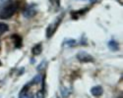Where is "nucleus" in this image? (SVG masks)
<instances>
[{
	"label": "nucleus",
	"mask_w": 123,
	"mask_h": 98,
	"mask_svg": "<svg viewBox=\"0 0 123 98\" xmlns=\"http://www.w3.org/2000/svg\"><path fill=\"white\" fill-rule=\"evenodd\" d=\"M91 93L94 96H100V95H102V93H104V89H102V87L100 85H97V86H94L91 89Z\"/></svg>",
	"instance_id": "obj_6"
},
{
	"label": "nucleus",
	"mask_w": 123,
	"mask_h": 98,
	"mask_svg": "<svg viewBox=\"0 0 123 98\" xmlns=\"http://www.w3.org/2000/svg\"><path fill=\"white\" fill-rule=\"evenodd\" d=\"M77 58L80 62L83 63H88V62H93L94 58L92 57L89 53H87L86 51H80L77 53Z\"/></svg>",
	"instance_id": "obj_4"
},
{
	"label": "nucleus",
	"mask_w": 123,
	"mask_h": 98,
	"mask_svg": "<svg viewBox=\"0 0 123 98\" xmlns=\"http://www.w3.org/2000/svg\"><path fill=\"white\" fill-rule=\"evenodd\" d=\"M64 43L66 45H68V46H72V45H74L76 43V40H75V39H67Z\"/></svg>",
	"instance_id": "obj_12"
},
{
	"label": "nucleus",
	"mask_w": 123,
	"mask_h": 98,
	"mask_svg": "<svg viewBox=\"0 0 123 98\" xmlns=\"http://www.w3.org/2000/svg\"><path fill=\"white\" fill-rule=\"evenodd\" d=\"M57 98H58V96H57Z\"/></svg>",
	"instance_id": "obj_18"
},
{
	"label": "nucleus",
	"mask_w": 123,
	"mask_h": 98,
	"mask_svg": "<svg viewBox=\"0 0 123 98\" xmlns=\"http://www.w3.org/2000/svg\"><path fill=\"white\" fill-rule=\"evenodd\" d=\"M0 66H1V63H0Z\"/></svg>",
	"instance_id": "obj_17"
},
{
	"label": "nucleus",
	"mask_w": 123,
	"mask_h": 98,
	"mask_svg": "<svg viewBox=\"0 0 123 98\" xmlns=\"http://www.w3.org/2000/svg\"><path fill=\"white\" fill-rule=\"evenodd\" d=\"M8 29H9L8 25L3 24V23H0V35L3 34V33H6V32H8Z\"/></svg>",
	"instance_id": "obj_11"
},
{
	"label": "nucleus",
	"mask_w": 123,
	"mask_h": 98,
	"mask_svg": "<svg viewBox=\"0 0 123 98\" xmlns=\"http://www.w3.org/2000/svg\"><path fill=\"white\" fill-rule=\"evenodd\" d=\"M36 14H37V5L36 4H30V5H28L25 8V10L23 11L24 17L28 18V19L33 18Z\"/></svg>",
	"instance_id": "obj_3"
},
{
	"label": "nucleus",
	"mask_w": 123,
	"mask_h": 98,
	"mask_svg": "<svg viewBox=\"0 0 123 98\" xmlns=\"http://www.w3.org/2000/svg\"><path fill=\"white\" fill-rule=\"evenodd\" d=\"M37 98H44L43 91H38V92L37 93Z\"/></svg>",
	"instance_id": "obj_15"
},
{
	"label": "nucleus",
	"mask_w": 123,
	"mask_h": 98,
	"mask_svg": "<svg viewBox=\"0 0 123 98\" xmlns=\"http://www.w3.org/2000/svg\"><path fill=\"white\" fill-rule=\"evenodd\" d=\"M63 15H64V14H61V15L59 16V18H57L52 24H50V25L48 26V27H47V29H46V37H47V38L51 37V36H52V35L54 34V33L56 32L57 27H59V25H60L61 21H62V19H63Z\"/></svg>",
	"instance_id": "obj_2"
},
{
	"label": "nucleus",
	"mask_w": 123,
	"mask_h": 98,
	"mask_svg": "<svg viewBox=\"0 0 123 98\" xmlns=\"http://www.w3.org/2000/svg\"><path fill=\"white\" fill-rule=\"evenodd\" d=\"M87 10L88 9H85V10H79V11H76V12H72L71 13V15H72V18L73 19H77L78 17L82 16V15H84L86 12H87Z\"/></svg>",
	"instance_id": "obj_10"
},
{
	"label": "nucleus",
	"mask_w": 123,
	"mask_h": 98,
	"mask_svg": "<svg viewBox=\"0 0 123 98\" xmlns=\"http://www.w3.org/2000/svg\"><path fill=\"white\" fill-rule=\"evenodd\" d=\"M51 4H53L55 7H59V0H50Z\"/></svg>",
	"instance_id": "obj_14"
},
{
	"label": "nucleus",
	"mask_w": 123,
	"mask_h": 98,
	"mask_svg": "<svg viewBox=\"0 0 123 98\" xmlns=\"http://www.w3.org/2000/svg\"><path fill=\"white\" fill-rule=\"evenodd\" d=\"M29 89H30V83L29 84H26L24 86V88L21 90V92H20L19 98H35L33 94H31L29 92Z\"/></svg>",
	"instance_id": "obj_5"
},
{
	"label": "nucleus",
	"mask_w": 123,
	"mask_h": 98,
	"mask_svg": "<svg viewBox=\"0 0 123 98\" xmlns=\"http://www.w3.org/2000/svg\"><path fill=\"white\" fill-rule=\"evenodd\" d=\"M96 1H98V0H90V2H92V3H94V2H96Z\"/></svg>",
	"instance_id": "obj_16"
},
{
	"label": "nucleus",
	"mask_w": 123,
	"mask_h": 98,
	"mask_svg": "<svg viewBox=\"0 0 123 98\" xmlns=\"http://www.w3.org/2000/svg\"><path fill=\"white\" fill-rule=\"evenodd\" d=\"M42 51H43V46H42V44H40V43L37 44L32 49V52H33L34 55H39L40 53H42Z\"/></svg>",
	"instance_id": "obj_9"
},
{
	"label": "nucleus",
	"mask_w": 123,
	"mask_h": 98,
	"mask_svg": "<svg viewBox=\"0 0 123 98\" xmlns=\"http://www.w3.org/2000/svg\"><path fill=\"white\" fill-rule=\"evenodd\" d=\"M40 81H42V78H40V76L37 75V76H36L34 77V80H33L32 83H38Z\"/></svg>",
	"instance_id": "obj_13"
},
{
	"label": "nucleus",
	"mask_w": 123,
	"mask_h": 98,
	"mask_svg": "<svg viewBox=\"0 0 123 98\" xmlns=\"http://www.w3.org/2000/svg\"><path fill=\"white\" fill-rule=\"evenodd\" d=\"M108 47L111 51H117L119 49V45L115 40H110L108 42Z\"/></svg>",
	"instance_id": "obj_8"
},
{
	"label": "nucleus",
	"mask_w": 123,
	"mask_h": 98,
	"mask_svg": "<svg viewBox=\"0 0 123 98\" xmlns=\"http://www.w3.org/2000/svg\"><path fill=\"white\" fill-rule=\"evenodd\" d=\"M18 3L14 0H8L0 6V19L6 20L11 18L17 11Z\"/></svg>",
	"instance_id": "obj_1"
},
{
	"label": "nucleus",
	"mask_w": 123,
	"mask_h": 98,
	"mask_svg": "<svg viewBox=\"0 0 123 98\" xmlns=\"http://www.w3.org/2000/svg\"><path fill=\"white\" fill-rule=\"evenodd\" d=\"M12 39L14 41V44H15L16 48L21 47V45H22V38H21V36H19L18 34H13L12 35Z\"/></svg>",
	"instance_id": "obj_7"
}]
</instances>
